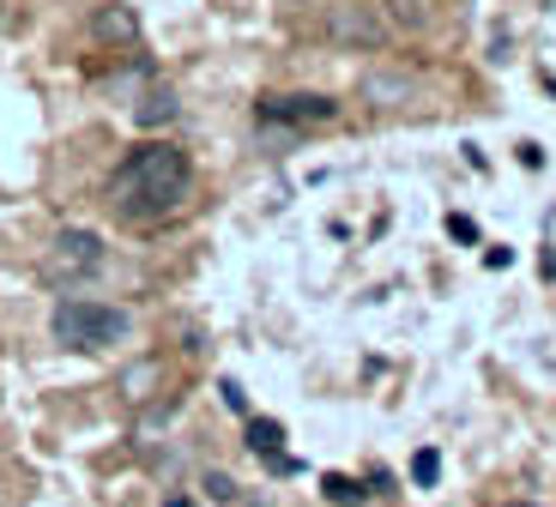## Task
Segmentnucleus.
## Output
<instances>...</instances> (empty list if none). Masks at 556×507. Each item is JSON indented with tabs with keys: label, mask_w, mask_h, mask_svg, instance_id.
Masks as SVG:
<instances>
[{
	"label": "nucleus",
	"mask_w": 556,
	"mask_h": 507,
	"mask_svg": "<svg viewBox=\"0 0 556 507\" xmlns=\"http://www.w3.org/2000/svg\"><path fill=\"white\" fill-rule=\"evenodd\" d=\"M188 188H194L188 151L169 145V139H152V145L127 151L122 169L110 176V206H115V218H127V224H157L188 200Z\"/></svg>",
	"instance_id": "obj_1"
},
{
	"label": "nucleus",
	"mask_w": 556,
	"mask_h": 507,
	"mask_svg": "<svg viewBox=\"0 0 556 507\" xmlns=\"http://www.w3.org/2000/svg\"><path fill=\"white\" fill-rule=\"evenodd\" d=\"M127 332H134V320H127V308H115V302L67 296L55 308V344H67V351H110Z\"/></svg>",
	"instance_id": "obj_2"
},
{
	"label": "nucleus",
	"mask_w": 556,
	"mask_h": 507,
	"mask_svg": "<svg viewBox=\"0 0 556 507\" xmlns=\"http://www.w3.org/2000/svg\"><path fill=\"white\" fill-rule=\"evenodd\" d=\"M103 272V236L91 230H61L42 254V278L55 290H73V284H91Z\"/></svg>",
	"instance_id": "obj_3"
},
{
	"label": "nucleus",
	"mask_w": 556,
	"mask_h": 507,
	"mask_svg": "<svg viewBox=\"0 0 556 507\" xmlns=\"http://www.w3.org/2000/svg\"><path fill=\"white\" fill-rule=\"evenodd\" d=\"M327 37H333L339 49H381V42H388V18H381V7H369V0H339L333 13H327Z\"/></svg>",
	"instance_id": "obj_4"
},
{
	"label": "nucleus",
	"mask_w": 556,
	"mask_h": 507,
	"mask_svg": "<svg viewBox=\"0 0 556 507\" xmlns=\"http://www.w3.org/2000/svg\"><path fill=\"white\" fill-rule=\"evenodd\" d=\"M261 115L266 127H327L339 115L333 97H315V91H285V97H261Z\"/></svg>",
	"instance_id": "obj_5"
},
{
	"label": "nucleus",
	"mask_w": 556,
	"mask_h": 507,
	"mask_svg": "<svg viewBox=\"0 0 556 507\" xmlns=\"http://www.w3.org/2000/svg\"><path fill=\"white\" fill-rule=\"evenodd\" d=\"M91 37H98V42H139V13H134V7H98Z\"/></svg>",
	"instance_id": "obj_6"
},
{
	"label": "nucleus",
	"mask_w": 556,
	"mask_h": 507,
	"mask_svg": "<svg viewBox=\"0 0 556 507\" xmlns=\"http://www.w3.org/2000/svg\"><path fill=\"white\" fill-rule=\"evenodd\" d=\"M249 447L261 453L273 471H291V459H285V429H278L273 417H249Z\"/></svg>",
	"instance_id": "obj_7"
},
{
	"label": "nucleus",
	"mask_w": 556,
	"mask_h": 507,
	"mask_svg": "<svg viewBox=\"0 0 556 507\" xmlns=\"http://www.w3.org/2000/svg\"><path fill=\"white\" fill-rule=\"evenodd\" d=\"M134 122H139V127H169V122H176V91H169V85L146 91V97L134 103Z\"/></svg>",
	"instance_id": "obj_8"
},
{
	"label": "nucleus",
	"mask_w": 556,
	"mask_h": 507,
	"mask_svg": "<svg viewBox=\"0 0 556 507\" xmlns=\"http://www.w3.org/2000/svg\"><path fill=\"white\" fill-rule=\"evenodd\" d=\"M388 13H393V25L424 30V25H430V0H388Z\"/></svg>",
	"instance_id": "obj_9"
},
{
	"label": "nucleus",
	"mask_w": 556,
	"mask_h": 507,
	"mask_svg": "<svg viewBox=\"0 0 556 507\" xmlns=\"http://www.w3.org/2000/svg\"><path fill=\"white\" fill-rule=\"evenodd\" d=\"M435 478H442V453L424 447V453L412 459V483H417V490H435Z\"/></svg>",
	"instance_id": "obj_10"
},
{
	"label": "nucleus",
	"mask_w": 556,
	"mask_h": 507,
	"mask_svg": "<svg viewBox=\"0 0 556 507\" xmlns=\"http://www.w3.org/2000/svg\"><path fill=\"white\" fill-rule=\"evenodd\" d=\"M327 495H333L339 507H357V502H363V490H357L351 478H327Z\"/></svg>",
	"instance_id": "obj_11"
},
{
	"label": "nucleus",
	"mask_w": 556,
	"mask_h": 507,
	"mask_svg": "<svg viewBox=\"0 0 556 507\" xmlns=\"http://www.w3.org/2000/svg\"><path fill=\"white\" fill-rule=\"evenodd\" d=\"M206 495L212 502H237V483L224 478V471H206Z\"/></svg>",
	"instance_id": "obj_12"
},
{
	"label": "nucleus",
	"mask_w": 556,
	"mask_h": 507,
	"mask_svg": "<svg viewBox=\"0 0 556 507\" xmlns=\"http://www.w3.org/2000/svg\"><path fill=\"white\" fill-rule=\"evenodd\" d=\"M218 393H224V405H230V411H249V393H242V386H237V381H224V386H218Z\"/></svg>",
	"instance_id": "obj_13"
},
{
	"label": "nucleus",
	"mask_w": 556,
	"mask_h": 507,
	"mask_svg": "<svg viewBox=\"0 0 556 507\" xmlns=\"http://www.w3.org/2000/svg\"><path fill=\"white\" fill-rule=\"evenodd\" d=\"M508 507H532V502H508Z\"/></svg>",
	"instance_id": "obj_14"
},
{
	"label": "nucleus",
	"mask_w": 556,
	"mask_h": 507,
	"mask_svg": "<svg viewBox=\"0 0 556 507\" xmlns=\"http://www.w3.org/2000/svg\"><path fill=\"white\" fill-rule=\"evenodd\" d=\"M169 507H188V502H169Z\"/></svg>",
	"instance_id": "obj_15"
}]
</instances>
